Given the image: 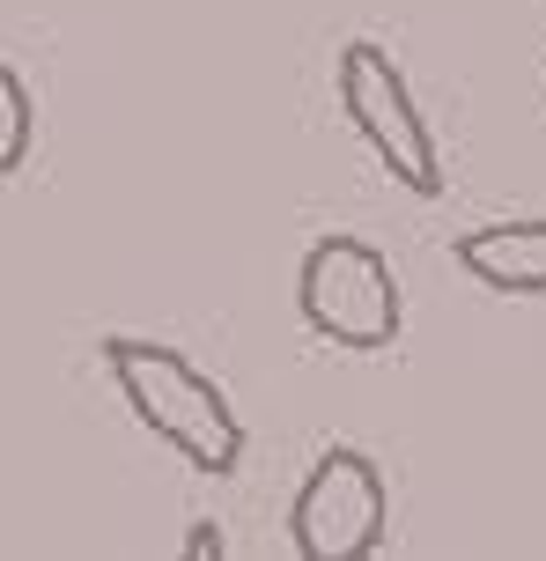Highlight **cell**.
Returning <instances> with one entry per match:
<instances>
[{"mask_svg": "<svg viewBox=\"0 0 546 561\" xmlns=\"http://www.w3.org/2000/svg\"><path fill=\"white\" fill-rule=\"evenodd\" d=\"M104 369H112L118 399L133 407L155 444H171L193 473H236L244 466V421L230 414V392L200 377L177 347L163 340H104Z\"/></svg>", "mask_w": 546, "mask_h": 561, "instance_id": "1", "label": "cell"}, {"mask_svg": "<svg viewBox=\"0 0 546 561\" xmlns=\"http://www.w3.org/2000/svg\"><path fill=\"white\" fill-rule=\"evenodd\" d=\"M295 304H303V325L317 340L355 347V355L392 347L406 325L399 274L362 237H317L311 252H303V274H295Z\"/></svg>", "mask_w": 546, "mask_h": 561, "instance_id": "2", "label": "cell"}, {"mask_svg": "<svg viewBox=\"0 0 546 561\" xmlns=\"http://www.w3.org/2000/svg\"><path fill=\"white\" fill-rule=\"evenodd\" d=\"M333 89H340V112L355 118V134L370 140V156L399 178L406 193H421V199L443 193L435 134H429V118L414 112V89H406V75L392 67L384 45L355 37V45L340 53V67H333Z\"/></svg>", "mask_w": 546, "mask_h": 561, "instance_id": "3", "label": "cell"}, {"mask_svg": "<svg viewBox=\"0 0 546 561\" xmlns=\"http://www.w3.org/2000/svg\"><path fill=\"white\" fill-rule=\"evenodd\" d=\"M392 533V488L376 458L333 444L288 503V539L303 561H370Z\"/></svg>", "mask_w": 546, "mask_h": 561, "instance_id": "4", "label": "cell"}, {"mask_svg": "<svg viewBox=\"0 0 546 561\" xmlns=\"http://www.w3.org/2000/svg\"><path fill=\"white\" fill-rule=\"evenodd\" d=\"M451 259L495 296H546V222H480L451 244Z\"/></svg>", "mask_w": 546, "mask_h": 561, "instance_id": "5", "label": "cell"}, {"mask_svg": "<svg viewBox=\"0 0 546 561\" xmlns=\"http://www.w3.org/2000/svg\"><path fill=\"white\" fill-rule=\"evenodd\" d=\"M30 126H37V112H30L23 75H15V67H0V178H8V170H23Z\"/></svg>", "mask_w": 546, "mask_h": 561, "instance_id": "6", "label": "cell"}, {"mask_svg": "<svg viewBox=\"0 0 546 561\" xmlns=\"http://www.w3.org/2000/svg\"><path fill=\"white\" fill-rule=\"evenodd\" d=\"M185 554H193V561H214V554H222V533H214V525H193Z\"/></svg>", "mask_w": 546, "mask_h": 561, "instance_id": "7", "label": "cell"}]
</instances>
